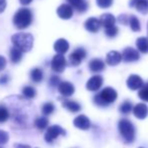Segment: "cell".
Instances as JSON below:
<instances>
[{
	"instance_id": "7a4b0ae2",
	"label": "cell",
	"mask_w": 148,
	"mask_h": 148,
	"mask_svg": "<svg viewBox=\"0 0 148 148\" xmlns=\"http://www.w3.org/2000/svg\"><path fill=\"white\" fill-rule=\"evenodd\" d=\"M32 12L29 8H20L15 12L12 22L18 29H25L32 22Z\"/></svg>"
},
{
	"instance_id": "277c9868",
	"label": "cell",
	"mask_w": 148,
	"mask_h": 148,
	"mask_svg": "<svg viewBox=\"0 0 148 148\" xmlns=\"http://www.w3.org/2000/svg\"><path fill=\"white\" fill-rule=\"evenodd\" d=\"M119 131L127 143H131L135 139V128L133 124L127 119H122L119 122Z\"/></svg>"
},
{
	"instance_id": "cb8c5ba5",
	"label": "cell",
	"mask_w": 148,
	"mask_h": 148,
	"mask_svg": "<svg viewBox=\"0 0 148 148\" xmlns=\"http://www.w3.org/2000/svg\"><path fill=\"white\" fill-rule=\"evenodd\" d=\"M62 106H64L66 109H68L70 112L73 113H76L81 110V105L79 103L75 101H71V100H66V101L62 102Z\"/></svg>"
},
{
	"instance_id": "7402d4cb",
	"label": "cell",
	"mask_w": 148,
	"mask_h": 148,
	"mask_svg": "<svg viewBox=\"0 0 148 148\" xmlns=\"http://www.w3.org/2000/svg\"><path fill=\"white\" fill-rule=\"evenodd\" d=\"M136 47L142 53H148V37L140 36L136 39Z\"/></svg>"
},
{
	"instance_id": "4316f807",
	"label": "cell",
	"mask_w": 148,
	"mask_h": 148,
	"mask_svg": "<svg viewBox=\"0 0 148 148\" xmlns=\"http://www.w3.org/2000/svg\"><path fill=\"white\" fill-rule=\"evenodd\" d=\"M22 94H23L24 97L27 98V99H32V98H34L35 95H36V91H35V89L33 88V87L26 86L22 89Z\"/></svg>"
},
{
	"instance_id": "d4e9b609",
	"label": "cell",
	"mask_w": 148,
	"mask_h": 148,
	"mask_svg": "<svg viewBox=\"0 0 148 148\" xmlns=\"http://www.w3.org/2000/svg\"><path fill=\"white\" fill-rule=\"evenodd\" d=\"M30 79L31 81H33L34 83H39L42 81L43 79V73L40 69L34 68L33 70H31L30 72Z\"/></svg>"
},
{
	"instance_id": "836d02e7",
	"label": "cell",
	"mask_w": 148,
	"mask_h": 148,
	"mask_svg": "<svg viewBox=\"0 0 148 148\" xmlns=\"http://www.w3.org/2000/svg\"><path fill=\"white\" fill-rule=\"evenodd\" d=\"M132 104L130 102H124L122 105L120 106V112L123 114H128L129 112L132 111Z\"/></svg>"
},
{
	"instance_id": "44dd1931",
	"label": "cell",
	"mask_w": 148,
	"mask_h": 148,
	"mask_svg": "<svg viewBox=\"0 0 148 148\" xmlns=\"http://www.w3.org/2000/svg\"><path fill=\"white\" fill-rule=\"evenodd\" d=\"M100 22H101V25L106 28L114 25L116 23V18L111 13H104L100 18Z\"/></svg>"
},
{
	"instance_id": "484cf974",
	"label": "cell",
	"mask_w": 148,
	"mask_h": 148,
	"mask_svg": "<svg viewBox=\"0 0 148 148\" xmlns=\"http://www.w3.org/2000/svg\"><path fill=\"white\" fill-rule=\"evenodd\" d=\"M128 23H129V25H130L131 29H132L133 31H135V32H138V31L141 30L140 21H139V19L137 18V16L131 15L130 17H129Z\"/></svg>"
},
{
	"instance_id": "7bdbcfd3",
	"label": "cell",
	"mask_w": 148,
	"mask_h": 148,
	"mask_svg": "<svg viewBox=\"0 0 148 148\" xmlns=\"http://www.w3.org/2000/svg\"><path fill=\"white\" fill-rule=\"evenodd\" d=\"M147 33H148V23H147Z\"/></svg>"
},
{
	"instance_id": "b9f144b4",
	"label": "cell",
	"mask_w": 148,
	"mask_h": 148,
	"mask_svg": "<svg viewBox=\"0 0 148 148\" xmlns=\"http://www.w3.org/2000/svg\"><path fill=\"white\" fill-rule=\"evenodd\" d=\"M14 147L15 148H31L29 145H25V144H15Z\"/></svg>"
},
{
	"instance_id": "e0dca14e",
	"label": "cell",
	"mask_w": 148,
	"mask_h": 148,
	"mask_svg": "<svg viewBox=\"0 0 148 148\" xmlns=\"http://www.w3.org/2000/svg\"><path fill=\"white\" fill-rule=\"evenodd\" d=\"M121 60H122V55H121L119 51H111L107 53L106 62H107L109 66H116V64H118Z\"/></svg>"
},
{
	"instance_id": "d6986e66",
	"label": "cell",
	"mask_w": 148,
	"mask_h": 148,
	"mask_svg": "<svg viewBox=\"0 0 148 148\" xmlns=\"http://www.w3.org/2000/svg\"><path fill=\"white\" fill-rule=\"evenodd\" d=\"M68 3L73 7V9H76L78 12H85L88 9V3L86 0H66Z\"/></svg>"
},
{
	"instance_id": "d590c367",
	"label": "cell",
	"mask_w": 148,
	"mask_h": 148,
	"mask_svg": "<svg viewBox=\"0 0 148 148\" xmlns=\"http://www.w3.org/2000/svg\"><path fill=\"white\" fill-rule=\"evenodd\" d=\"M60 83V78L57 76H53L51 78V80H49V84H51V86H53V87H57Z\"/></svg>"
},
{
	"instance_id": "ffe728a7",
	"label": "cell",
	"mask_w": 148,
	"mask_h": 148,
	"mask_svg": "<svg viewBox=\"0 0 148 148\" xmlns=\"http://www.w3.org/2000/svg\"><path fill=\"white\" fill-rule=\"evenodd\" d=\"M89 69L93 73H99L105 69V62L100 59H93L89 62Z\"/></svg>"
},
{
	"instance_id": "6da1fadb",
	"label": "cell",
	"mask_w": 148,
	"mask_h": 148,
	"mask_svg": "<svg viewBox=\"0 0 148 148\" xmlns=\"http://www.w3.org/2000/svg\"><path fill=\"white\" fill-rule=\"evenodd\" d=\"M33 36L30 33L19 32L15 33L11 36V41L13 47H17L22 53L29 51L33 47Z\"/></svg>"
},
{
	"instance_id": "603a6c76",
	"label": "cell",
	"mask_w": 148,
	"mask_h": 148,
	"mask_svg": "<svg viewBox=\"0 0 148 148\" xmlns=\"http://www.w3.org/2000/svg\"><path fill=\"white\" fill-rule=\"evenodd\" d=\"M22 51L20 49H18L17 47H13L9 51V57H10V60H11L13 64H17L22 59Z\"/></svg>"
},
{
	"instance_id": "60d3db41",
	"label": "cell",
	"mask_w": 148,
	"mask_h": 148,
	"mask_svg": "<svg viewBox=\"0 0 148 148\" xmlns=\"http://www.w3.org/2000/svg\"><path fill=\"white\" fill-rule=\"evenodd\" d=\"M19 2L22 5H28V4H30L32 2V0H19Z\"/></svg>"
},
{
	"instance_id": "f1b7e54d",
	"label": "cell",
	"mask_w": 148,
	"mask_h": 148,
	"mask_svg": "<svg viewBox=\"0 0 148 148\" xmlns=\"http://www.w3.org/2000/svg\"><path fill=\"white\" fill-rule=\"evenodd\" d=\"M138 97L143 101L148 102V83L145 85L143 84V86L140 88V91L138 92Z\"/></svg>"
},
{
	"instance_id": "30bf717a",
	"label": "cell",
	"mask_w": 148,
	"mask_h": 148,
	"mask_svg": "<svg viewBox=\"0 0 148 148\" xmlns=\"http://www.w3.org/2000/svg\"><path fill=\"white\" fill-rule=\"evenodd\" d=\"M102 85H103V78L97 75V76H93L92 78H90V80L87 82L86 87L89 91L95 92L101 88Z\"/></svg>"
},
{
	"instance_id": "8d00e7d4",
	"label": "cell",
	"mask_w": 148,
	"mask_h": 148,
	"mask_svg": "<svg viewBox=\"0 0 148 148\" xmlns=\"http://www.w3.org/2000/svg\"><path fill=\"white\" fill-rule=\"evenodd\" d=\"M128 20H129V17L126 14H121L118 17V21L120 22V23L124 24V25H126V24L128 23Z\"/></svg>"
},
{
	"instance_id": "8992f818",
	"label": "cell",
	"mask_w": 148,
	"mask_h": 148,
	"mask_svg": "<svg viewBox=\"0 0 148 148\" xmlns=\"http://www.w3.org/2000/svg\"><path fill=\"white\" fill-rule=\"evenodd\" d=\"M87 56V51H85L83 47H78L76 49L69 57V62L72 66H77L82 62V60L86 58Z\"/></svg>"
},
{
	"instance_id": "f546056e",
	"label": "cell",
	"mask_w": 148,
	"mask_h": 148,
	"mask_svg": "<svg viewBox=\"0 0 148 148\" xmlns=\"http://www.w3.org/2000/svg\"><path fill=\"white\" fill-rule=\"evenodd\" d=\"M119 32V29L117 26L114 24V25L112 26H109V27H106L105 28V33L106 35H107L108 37H110V38H113V37H115L116 35L118 34Z\"/></svg>"
},
{
	"instance_id": "2e32d148",
	"label": "cell",
	"mask_w": 148,
	"mask_h": 148,
	"mask_svg": "<svg viewBox=\"0 0 148 148\" xmlns=\"http://www.w3.org/2000/svg\"><path fill=\"white\" fill-rule=\"evenodd\" d=\"M134 116L138 119H145L148 115V107L145 104H137L134 108H132Z\"/></svg>"
},
{
	"instance_id": "ab89813d",
	"label": "cell",
	"mask_w": 148,
	"mask_h": 148,
	"mask_svg": "<svg viewBox=\"0 0 148 148\" xmlns=\"http://www.w3.org/2000/svg\"><path fill=\"white\" fill-rule=\"evenodd\" d=\"M8 80H9V78H8V76H2L1 78H0V84L1 85H4L6 84V83L8 82Z\"/></svg>"
},
{
	"instance_id": "5b68a950",
	"label": "cell",
	"mask_w": 148,
	"mask_h": 148,
	"mask_svg": "<svg viewBox=\"0 0 148 148\" xmlns=\"http://www.w3.org/2000/svg\"><path fill=\"white\" fill-rule=\"evenodd\" d=\"M60 135H66V130H64L59 125H53V126H51L47 129V133L45 135V139L47 142L51 143L55 139H57Z\"/></svg>"
},
{
	"instance_id": "9c48e42d",
	"label": "cell",
	"mask_w": 148,
	"mask_h": 148,
	"mask_svg": "<svg viewBox=\"0 0 148 148\" xmlns=\"http://www.w3.org/2000/svg\"><path fill=\"white\" fill-rule=\"evenodd\" d=\"M57 13L62 19H70L74 14V9L70 4H62L58 7Z\"/></svg>"
},
{
	"instance_id": "74e56055",
	"label": "cell",
	"mask_w": 148,
	"mask_h": 148,
	"mask_svg": "<svg viewBox=\"0 0 148 148\" xmlns=\"http://www.w3.org/2000/svg\"><path fill=\"white\" fill-rule=\"evenodd\" d=\"M6 64H7V62H6V59L4 57H2V56H0V72H1V71H3L4 69H5Z\"/></svg>"
},
{
	"instance_id": "5bb4252c",
	"label": "cell",
	"mask_w": 148,
	"mask_h": 148,
	"mask_svg": "<svg viewBox=\"0 0 148 148\" xmlns=\"http://www.w3.org/2000/svg\"><path fill=\"white\" fill-rule=\"evenodd\" d=\"M101 27V22H100V19L95 17H90L89 19L86 20L85 22V28L89 31V32L92 33H96L98 32Z\"/></svg>"
},
{
	"instance_id": "9a60e30c",
	"label": "cell",
	"mask_w": 148,
	"mask_h": 148,
	"mask_svg": "<svg viewBox=\"0 0 148 148\" xmlns=\"http://www.w3.org/2000/svg\"><path fill=\"white\" fill-rule=\"evenodd\" d=\"M74 125L81 130H88L91 127V122L86 115H79L78 117L75 118Z\"/></svg>"
},
{
	"instance_id": "ba28073f",
	"label": "cell",
	"mask_w": 148,
	"mask_h": 148,
	"mask_svg": "<svg viewBox=\"0 0 148 148\" xmlns=\"http://www.w3.org/2000/svg\"><path fill=\"white\" fill-rule=\"evenodd\" d=\"M140 59V55H139L138 51L134 49L133 47H126L122 53V60L125 62H136Z\"/></svg>"
},
{
	"instance_id": "d6a6232c",
	"label": "cell",
	"mask_w": 148,
	"mask_h": 148,
	"mask_svg": "<svg viewBox=\"0 0 148 148\" xmlns=\"http://www.w3.org/2000/svg\"><path fill=\"white\" fill-rule=\"evenodd\" d=\"M96 2H97V5L103 9L111 7L113 4V0H96Z\"/></svg>"
},
{
	"instance_id": "4dcf8cb0",
	"label": "cell",
	"mask_w": 148,
	"mask_h": 148,
	"mask_svg": "<svg viewBox=\"0 0 148 148\" xmlns=\"http://www.w3.org/2000/svg\"><path fill=\"white\" fill-rule=\"evenodd\" d=\"M9 118V112L8 109L4 106H0V123H3Z\"/></svg>"
},
{
	"instance_id": "83f0119b",
	"label": "cell",
	"mask_w": 148,
	"mask_h": 148,
	"mask_svg": "<svg viewBox=\"0 0 148 148\" xmlns=\"http://www.w3.org/2000/svg\"><path fill=\"white\" fill-rule=\"evenodd\" d=\"M34 125L38 129L43 130V129L47 128V125H49V120H47V118H45V117H39V118H37L36 120H35Z\"/></svg>"
},
{
	"instance_id": "ee69618b",
	"label": "cell",
	"mask_w": 148,
	"mask_h": 148,
	"mask_svg": "<svg viewBox=\"0 0 148 148\" xmlns=\"http://www.w3.org/2000/svg\"><path fill=\"white\" fill-rule=\"evenodd\" d=\"M139 148H142V147H139Z\"/></svg>"
},
{
	"instance_id": "7c38bea8",
	"label": "cell",
	"mask_w": 148,
	"mask_h": 148,
	"mask_svg": "<svg viewBox=\"0 0 148 148\" xmlns=\"http://www.w3.org/2000/svg\"><path fill=\"white\" fill-rule=\"evenodd\" d=\"M58 89H59L60 95L64 96V97H70L75 93L74 85L70 82H60L58 85Z\"/></svg>"
},
{
	"instance_id": "e575fe53",
	"label": "cell",
	"mask_w": 148,
	"mask_h": 148,
	"mask_svg": "<svg viewBox=\"0 0 148 148\" xmlns=\"http://www.w3.org/2000/svg\"><path fill=\"white\" fill-rule=\"evenodd\" d=\"M8 139H9L8 133L4 130H0V145L5 144V143L8 141Z\"/></svg>"
},
{
	"instance_id": "52a82bcc",
	"label": "cell",
	"mask_w": 148,
	"mask_h": 148,
	"mask_svg": "<svg viewBox=\"0 0 148 148\" xmlns=\"http://www.w3.org/2000/svg\"><path fill=\"white\" fill-rule=\"evenodd\" d=\"M66 60L64 55L58 53L51 60V70L56 73H62L64 70L66 69Z\"/></svg>"
},
{
	"instance_id": "8fae6325",
	"label": "cell",
	"mask_w": 148,
	"mask_h": 148,
	"mask_svg": "<svg viewBox=\"0 0 148 148\" xmlns=\"http://www.w3.org/2000/svg\"><path fill=\"white\" fill-rule=\"evenodd\" d=\"M129 5L142 14L148 13V0H130Z\"/></svg>"
},
{
	"instance_id": "4fadbf2b",
	"label": "cell",
	"mask_w": 148,
	"mask_h": 148,
	"mask_svg": "<svg viewBox=\"0 0 148 148\" xmlns=\"http://www.w3.org/2000/svg\"><path fill=\"white\" fill-rule=\"evenodd\" d=\"M143 86V80L138 75H131L127 80V87L132 91L139 90Z\"/></svg>"
},
{
	"instance_id": "1f68e13d",
	"label": "cell",
	"mask_w": 148,
	"mask_h": 148,
	"mask_svg": "<svg viewBox=\"0 0 148 148\" xmlns=\"http://www.w3.org/2000/svg\"><path fill=\"white\" fill-rule=\"evenodd\" d=\"M53 111H55V106L53 103H45L42 106V113L45 115H51Z\"/></svg>"
},
{
	"instance_id": "f35d334b",
	"label": "cell",
	"mask_w": 148,
	"mask_h": 148,
	"mask_svg": "<svg viewBox=\"0 0 148 148\" xmlns=\"http://www.w3.org/2000/svg\"><path fill=\"white\" fill-rule=\"evenodd\" d=\"M6 8V0H0V13L5 10Z\"/></svg>"
},
{
	"instance_id": "ac0fdd59",
	"label": "cell",
	"mask_w": 148,
	"mask_h": 148,
	"mask_svg": "<svg viewBox=\"0 0 148 148\" xmlns=\"http://www.w3.org/2000/svg\"><path fill=\"white\" fill-rule=\"evenodd\" d=\"M53 49H55V51H57L58 53L64 55V53H66V51H69V49H70V45H69V42H68L66 39L60 38L55 42V45H53Z\"/></svg>"
},
{
	"instance_id": "3957f363",
	"label": "cell",
	"mask_w": 148,
	"mask_h": 148,
	"mask_svg": "<svg viewBox=\"0 0 148 148\" xmlns=\"http://www.w3.org/2000/svg\"><path fill=\"white\" fill-rule=\"evenodd\" d=\"M117 92L115 91L113 88H107L103 89L102 92H100L99 94L95 96L94 98V102L95 104H97L98 106H101V107H105V106L112 104L113 102L116 101L117 99Z\"/></svg>"
}]
</instances>
